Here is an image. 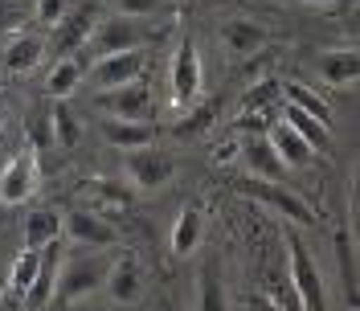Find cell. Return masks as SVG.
Here are the masks:
<instances>
[{
	"label": "cell",
	"instance_id": "6da1fadb",
	"mask_svg": "<svg viewBox=\"0 0 360 311\" xmlns=\"http://www.w3.org/2000/svg\"><path fill=\"white\" fill-rule=\"evenodd\" d=\"M111 254L98 250V254H78V258H66L62 270H58V287H53V303H78L107 283V270H111Z\"/></svg>",
	"mask_w": 360,
	"mask_h": 311
},
{
	"label": "cell",
	"instance_id": "7a4b0ae2",
	"mask_svg": "<svg viewBox=\"0 0 360 311\" xmlns=\"http://www.w3.org/2000/svg\"><path fill=\"white\" fill-rule=\"evenodd\" d=\"M287 279H291L299 307L303 311H328V295H323V274L315 267L311 250L299 242L295 234H287Z\"/></svg>",
	"mask_w": 360,
	"mask_h": 311
},
{
	"label": "cell",
	"instance_id": "3957f363",
	"mask_svg": "<svg viewBox=\"0 0 360 311\" xmlns=\"http://www.w3.org/2000/svg\"><path fill=\"white\" fill-rule=\"evenodd\" d=\"M205 87V70H201V53L193 37L184 33L176 42V53H172V66H168V94H172V107L176 111H188L197 99H201Z\"/></svg>",
	"mask_w": 360,
	"mask_h": 311
},
{
	"label": "cell",
	"instance_id": "277c9868",
	"mask_svg": "<svg viewBox=\"0 0 360 311\" xmlns=\"http://www.w3.org/2000/svg\"><path fill=\"white\" fill-rule=\"evenodd\" d=\"M238 193H246L250 201H258V205H266L274 213H283L287 222H299V225H315V209L307 201L291 193L287 184H278V180H258V177H246V180H229Z\"/></svg>",
	"mask_w": 360,
	"mask_h": 311
},
{
	"label": "cell",
	"instance_id": "5b68a950",
	"mask_svg": "<svg viewBox=\"0 0 360 311\" xmlns=\"http://www.w3.org/2000/svg\"><path fill=\"white\" fill-rule=\"evenodd\" d=\"M103 21V0H82L74 13H66L62 21L53 25V37H49V53L53 58H74L82 45L90 42V33Z\"/></svg>",
	"mask_w": 360,
	"mask_h": 311
},
{
	"label": "cell",
	"instance_id": "8992f818",
	"mask_svg": "<svg viewBox=\"0 0 360 311\" xmlns=\"http://www.w3.org/2000/svg\"><path fill=\"white\" fill-rule=\"evenodd\" d=\"M37 184H41V160H37L33 144H25L21 152L0 168V201L4 205H25L37 193Z\"/></svg>",
	"mask_w": 360,
	"mask_h": 311
},
{
	"label": "cell",
	"instance_id": "52a82bcc",
	"mask_svg": "<svg viewBox=\"0 0 360 311\" xmlns=\"http://www.w3.org/2000/svg\"><path fill=\"white\" fill-rule=\"evenodd\" d=\"M176 172V160L164 152V148H135L127 152V184L135 193H156L164 189Z\"/></svg>",
	"mask_w": 360,
	"mask_h": 311
},
{
	"label": "cell",
	"instance_id": "ba28073f",
	"mask_svg": "<svg viewBox=\"0 0 360 311\" xmlns=\"http://www.w3.org/2000/svg\"><path fill=\"white\" fill-rule=\"evenodd\" d=\"M107 119H127V123H152V90L143 78H135L127 87H115V90H98L94 99Z\"/></svg>",
	"mask_w": 360,
	"mask_h": 311
},
{
	"label": "cell",
	"instance_id": "9c48e42d",
	"mask_svg": "<svg viewBox=\"0 0 360 311\" xmlns=\"http://www.w3.org/2000/svg\"><path fill=\"white\" fill-rule=\"evenodd\" d=\"M143 21H135V17H107V21H98V29L90 33V42L98 49V58H111V53H123V49H143Z\"/></svg>",
	"mask_w": 360,
	"mask_h": 311
},
{
	"label": "cell",
	"instance_id": "30bf717a",
	"mask_svg": "<svg viewBox=\"0 0 360 311\" xmlns=\"http://www.w3.org/2000/svg\"><path fill=\"white\" fill-rule=\"evenodd\" d=\"M62 229L70 234V242H74V246H98V250L119 246V229H115L107 217H98L94 209H74Z\"/></svg>",
	"mask_w": 360,
	"mask_h": 311
},
{
	"label": "cell",
	"instance_id": "8fae6325",
	"mask_svg": "<svg viewBox=\"0 0 360 311\" xmlns=\"http://www.w3.org/2000/svg\"><path fill=\"white\" fill-rule=\"evenodd\" d=\"M238 156H242V164H246V177H258V180H278L283 184V160L274 156L266 135H246V139H238Z\"/></svg>",
	"mask_w": 360,
	"mask_h": 311
},
{
	"label": "cell",
	"instance_id": "7c38bea8",
	"mask_svg": "<svg viewBox=\"0 0 360 311\" xmlns=\"http://www.w3.org/2000/svg\"><path fill=\"white\" fill-rule=\"evenodd\" d=\"M139 74H143V49H123V53H111V58H98L94 62V82H98V90L127 87Z\"/></svg>",
	"mask_w": 360,
	"mask_h": 311
},
{
	"label": "cell",
	"instance_id": "4fadbf2b",
	"mask_svg": "<svg viewBox=\"0 0 360 311\" xmlns=\"http://www.w3.org/2000/svg\"><path fill=\"white\" fill-rule=\"evenodd\" d=\"M107 295H111L119 307H127V303H135L139 295H143V267L135 262L131 254H119L111 262V270H107Z\"/></svg>",
	"mask_w": 360,
	"mask_h": 311
},
{
	"label": "cell",
	"instance_id": "5bb4252c",
	"mask_svg": "<svg viewBox=\"0 0 360 311\" xmlns=\"http://www.w3.org/2000/svg\"><path fill=\"white\" fill-rule=\"evenodd\" d=\"M58 270H62V254H58V242H53L41 250V267H37V279L25 295V311H49L53 287H58Z\"/></svg>",
	"mask_w": 360,
	"mask_h": 311
},
{
	"label": "cell",
	"instance_id": "9a60e30c",
	"mask_svg": "<svg viewBox=\"0 0 360 311\" xmlns=\"http://www.w3.org/2000/svg\"><path fill=\"white\" fill-rule=\"evenodd\" d=\"M266 139H270V148H274V156L283 160V168H307V164L315 160L311 144H307V139H299L283 119H274V123H270Z\"/></svg>",
	"mask_w": 360,
	"mask_h": 311
},
{
	"label": "cell",
	"instance_id": "2e32d148",
	"mask_svg": "<svg viewBox=\"0 0 360 311\" xmlns=\"http://www.w3.org/2000/svg\"><path fill=\"white\" fill-rule=\"evenodd\" d=\"M156 123H127V119H103V139L119 148V152H135V148H152L156 144Z\"/></svg>",
	"mask_w": 360,
	"mask_h": 311
},
{
	"label": "cell",
	"instance_id": "e0dca14e",
	"mask_svg": "<svg viewBox=\"0 0 360 311\" xmlns=\"http://www.w3.org/2000/svg\"><path fill=\"white\" fill-rule=\"evenodd\" d=\"M201 234H205V217H201V205H184L176 213V222H172V234H168V246H172V254L176 258H188L197 246H201Z\"/></svg>",
	"mask_w": 360,
	"mask_h": 311
},
{
	"label": "cell",
	"instance_id": "ac0fdd59",
	"mask_svg": "<svg viewBox=\"0 0 360 311\" xmlns=\"http://www.w3.org/2000/svg\"><path fill=\"white\" fill-rule=\"evenodd\" d=\"M197 311H229L225 299V279H221V262L213 254H205L201 270H197Z\"/></svg>",
	"mask_w": 360,
	"mask_h": 311
},
{
	"label": "cell",
	"instance_id": "d6986e66",
	"mask_svg": "<svg viewBox=\"0 0 360 311\" xmlns=\"http://www.w3.org/2000/svg\"><path fill=\"white\" fill-rule=\"evenodd\" d=\"M278 107H283V82H278V78H258V82H250L246 94L238 99L242 119H246V115H278Z\"/></svg>",
	"mask_w": 360,
	"mask_h": 311
},
{
	"label": "cell",
	"instance_id": "ffe728a7",
	"mask_svg": "<svg viewBox=\"0 0 360 311\" xmlns=\"http://www.w3.org/2000/svg\"><path fill=\"white\" fill-rule=\"evenodd\" d=\"M62 225H66V217H62L58 209H33V213L25 217V250H45V246H53L62 238Z\"/></svg>",
	"mask_w": 360,
	"mask_h": 311
},
{
	"label": "cell",
	"instance_id": "44dd1931",
	"mask_svg": "<svg viewBox=\"0 0 360 311\" xmlns=\"http://www.w3.org/2000/svg\"><path fill=\"white\" fill-rule=\"evenodd\" d=\"M283 103L303 115H311V119H319L323 127H332V103L319 90H311L307 82H283Z\"/></svg>",
	"mask_w": 360,
	"mask_h": 311
},
{
	"label": "cell",
	"instance_id": "7402d4cb",
	"mask_svg": "<svg viewBox=\"0 0 360 311\" xmlns=\"http://www.w3.org/2000/svg\"><path fill=\"white\" fill-rule=\"evenodd\" d=\"M332 250L340 258V283H344V295H348V311H356V246H352L348 225H340L332 234Z\"/></svg>",
	"mask_w": 360,
	"mask_h": 311
},
{
	"label": "cell",
	"instance_id": "603a6c76",
	"mask_svg": "<svg viewBox=\"0 0 360 311\" xmlns=\"http://www.w3.org/2000/svg\"><path fill=\"white\" fill-rule=\"evenodd\" d=\"M41 58H45V42L41 37L17 33L13 42L4 45V70H8V74H29V70H37Z\"/></svg>",
	"mask_w": 360,
	"mask_h": 311
},
{
	"label": "cell",
	"instance_id": "cb8c5ba5",
	"mask_svg": "<svg viewBox=\"0 0 360 311\" xmlns=\"http://www.w3.org/2000/svg\"><path fill=\"white\" fill-rule=\"evenodd\" d=\"M278 119L291 127L299 139H307L311 144V152H328V144H332V127H323L319 119H311V115H303V111H295V107H278Z\"/></svg>",
	"mask_w": 360,
	"mask_h": 311
},
{
	"label": "cell",
	"instance_id": "d4e9b609",
	"mask_svg": "<svg viewBox=\"0 0 360 311\" xmlns=\"http://www.w3.org/2000/svg\"><path fill=\"white\" fill-rule=\"evenodd\" d=\"M319 74L332 87H352L360 78V53L356 49H332V53L319 58Z\"/></svg>",
	"mask_w": 360,
	"mask_h": 311
},
{
	"label": "cell",
	"instance_id": "484cf974",
	"mask_svg": "<svg viewBox=\"0 0 360 311\" xmlns=\"http://www.w3.org/2000/svg\"><path fill=\"white\" fill-rule=\"evenodd\" d=\"M221 37H225V45H229L233 53H254V49L266 45V29L246 21V17H233V21L221 25Z\"/></svg>",
	"mask_w": 360,
	"mask_h": 311
},
{
	"label": "cell",
	"instance_id": "4316f807",
	"mask_svg": "<svg viewBox=\"0 0 360 311\" xmlns=\"http://www.w3.org/2000/svg\"><path fill=\"white\" fill-rule=\"evenodd\" d=\"M78 82H82V62L78 58H58L49 78H45V90H49V99H70L78 90Z\"/></svg>",
	"mask_w": 360,
	"mask_h": 311
},
{
	"label": "cell",
	"instance_id": "83f0119b",
	"mask_svg": "<svg viewBox=\"0 0 360 311\" xmlns=\"http://www.w3.org/2000/svg\"><path fill=\"white\" fill-rule=\"evenodd\" d=\"M49 135H53V144L58 148H78V135H82V127H78V119H74V111H70L66 99H53V111H49Z\"/></svg>",
	"mask_w": 360,
	"mask_h": 311
},
{
	"label": "cell",
	"instance_id": "f1b7e54d",
	"mask_svg": "<svg viewBox=\"0 0 360 311\" xmlns=\"http://www.w3.org/2000/svg\"><path fill=\"white\" fill-rule=\"evenodd\" d=\"M90 197L98 201V217H107L111 209H127L135 201V189L131 184H123V180H103V184H90Z\"/></svg>",
	"mask_w": 360,
	"mask_h": 311
},
{
	"label": "cell",
	"instance_id": "f546056e",
	"mask_svg": "<svg viewBox=\"0 0 360 311\" xmlns=\"http://www.w3.org/2000/svg\"><path fill=\"white\" fill-rule=\"evenodd\" d=\"M262 295H266V303L274 311H303L299 307V295H295L291 279H287V270H270L266 283H262Z\"/></svg>",
	"mask_w": 360,
	"mask_h": 311
},
{
	"label": "cell",
	"instance_id": "4dcf8cb0",
	"mask_svg": "<svg viewBox=\"0 0 360 311\" xmlns=\"http://www.w3.org/2000/svg\"><path fill=\"white\" fill-rule=\"evenodd\" d=\"M37 267H41V250H21L13 258V270H8V291L25 299L29 287H33V279H37Z\"/></svg>",
	"mask_w": 360,
	"mask_h": 311
},
{
	"label": "cell",
	"instance_id": "1f68e13d",
	"mask_svg": "<svg viewBox=\"0 0 360 311\" xmlns=\"http://www.w3.org/2000/svg\"><path fill=\"white\" fill-rule=\"evenodd\" d=\"M213 115H217V103L209 99L205 107H193L184 119H176V127H172V132H176L180 139H201V135L213 127Z\"/></svg>",
	"mask_w": 360,
	"mask_h": 311
},
{
	"label": "cell",
	"instance_id": "d6a6232c",
	"mask_svg": "<svg viewBox=\"0 0 360 311\" xmlns=\"http://www.w3.org/2000/svg\"><path fill=\"white\" fill-rule=\"evenodd\" d=\"M123 17H135V21H160L164 13H172V0H115Z\"/></svg>",
	"mask_w": 360,
	"mask_h": 311
},
{
	"label": "cell",
	"instance_id": "836d02e7",
	"mask_svg": "<svg viewBox=\"0 0 360 311\" xmlns=\"http://www.w3.org/2000/svg\"><path fill=\"white\" fill-rule=\"evenodd\" d=\"M66 17V0H37V21L41 25H58Z\"/></svg>",
	"mask_w": 360,
	"mask_h": 311
},
{
	"label": "cell",
	"instance_id": "e575fe53",
	"mask_svg": "<svg viewBox=\"0 0 360 311\" xmlns=\"http://www.w3.org/2000/svg\"><path fill=\"white\" fill-rule=\"evenodd\" d=\"M233 156H238V144H221V148L213 152V164H229Z\"/></svg>",
	"mask_w": 360,
	"mask_h": 311
},
{
	"label": "cell",
	"instance_id": "d590c367",
	"mask_svg": "<svg viewBox=\"0 0 360 311\" xmlns=\"http://www.w3.org/2000/svg\"><path fill=\"white\" fill-rule=\"evenodd\" d=\"M4 119H8V111H4V103H0V132H4Z\"/></svg>",
	"mask_w": 360,
	"mask_h": 311
},
{
	"label": "cell",
	"instance_id": "8d00e7d4",
	"mask_svg": "<svg viewBox=\"0 0 360 311\" xmlns=\"http://www.w3.org/2000/svg\"><path fill=\"white\" fill-rule=\"evenodd\" d=\"M303 4H336V0H303Z\"/></svg>",
	"mask_w": 360,
	"mask_h": 311
},
{
	"label": "cell",
	"instance_id": "74e56055",
	"mask_svg": "<svg viewBox=\"0 0 360 311\" xmlns=\"http://www.w3.org/2000/svg\"><path fill=\"white\" fill-rule=\"evenodd\" d=\"M164 311H176V307H172V303H168V307H164Z\"/></svg>",
	"mask_w": 360,
	"mask_h": 311
}]
</instances>
